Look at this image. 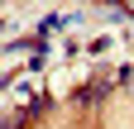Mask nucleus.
<instances>
[{"label": "nucleus", "mask_w": 134, "mask_h": 129, "mask_svg": "<svg viewBox=\"0 0 134 129\" xmlns=\"http://www.w3.org/2000/svg\"><path fill=\"white\" fill-rule=\"evenodd\" d=\"M110 129H134V110H129V115H125V110L115 105V110H110Z\"/></svg>", "instance_id": "obj_1"}]
</instances>
